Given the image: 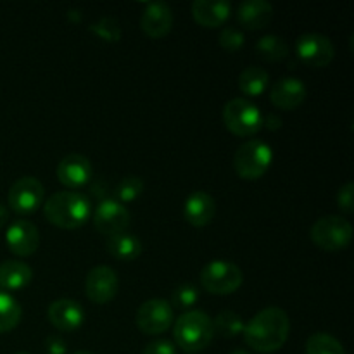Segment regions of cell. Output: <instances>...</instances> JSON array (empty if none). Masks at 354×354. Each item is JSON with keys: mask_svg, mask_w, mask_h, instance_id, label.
I'll list each match as a JSON object with an SVG mask.
<instances>
[{"mask_svg": "<svg viewBox=\"0 0 354 354\" xmlns=\"http://www.w3.org/2000/svg\"><path fill=\"white\" fill-rule=\"evenodd\" d=\"M289 315L277 306L258 311L244 325V339L249 348L258 353H275L289 339Z\"/></svg>", "mask_w": 354, "mask_h": 354, "instance_id": "6da1fadb", "label": "cell"}, {"mask_svg": "<svg viewBox=\"0 0 354 354\" xmlns=\"http://www.w3.org/2000/svg\"><path fill=\"white\" fill-rule=\"evenodd\" d=\"M45 218L52 225L66 230L83 227L92 216V203L88 197L76 190H61L52 194L44 206Z\"/></svg>", "mask_w": 354, "mask_h": 354, "instance_id": "7a4b0ae2", "label": "cell"}, {"mask_svg": "<svg viewBox=\"0 0 354 354\" xmlns=\"http://www.w3.org/2000/svg\"><path fill=\"white\" fill-rule=\"evenodd\" d=\"M175 342L185 353H199L211 344L214 337L213 318L201 310H189L176 318Z\"/></svg>", "mask_w": 354, "mask_h": 354, "instance_id": "3957f363", "label": "cell"}, {"mask_svg": "<svg viewBox=\"0 0 354 354\" xmlns=\"http://www.w3.org/2000/svg\"><path fill=\"white\" fill-rule=\"evenodd\" d=\"M273 161L272 145L259 138H251L239 145L234 156V168L244 180H258L265 175Z\"/></svg>", "mask_w": 354, "mask_h": 354, "instance_id": "277c9868", "label": "cell"}, {"mask_svg": "<svg viewBox=\"0 0 354 354\" xmlns=\"http://www.w3.org/2000/svg\"><path fill=\"white\" fill-rule=\"evenodd\" d=\"M310 237L324 251H342L353 241V225L337 214H327L315 221L310 230Z\"/></svg>", "mask_w": 354, "mask_h": 354, "instance_id": "5b68a950", "label": "cell"}, {"mask_svg": "<svg viewBox=\"0 0 354 354\" xmlns=\"http://www.w3.org/2000/svg\"><path fill=\"white\" fill-rule=\"evenodd\" d=\"M225 127L239 137H249L261 130L263 113L252 100L235 97L223 107Z\"/></svg>", "mask_w": 354, "mask_h": 354, "instance_id": "8992f818", "label": "cell"}, {"mask_svg": "<svg viewBox=\"0 0 354 354\" xmlns=\"http://www.w3.org/2000/svg\"><path fill=\"white\" fill-rule=\"evenodd\" d=\"M244 282L241 268L227 259H213L201 270V283L209 294L227 296L235 292Z\"/></svg>", "mask_w": 354, "mask_h": 354, "instance_id": "52a82bcc", "label": "cell"}, {"mask_svg": "<svg viewBox=\"0 0 354 354\" xmlns=\"http://www.w3.org/2000/svg\"><path fill=\"white\" fill-rule=\"evenodd\" d=\"M175 320L173 306L166 299H149L137 310V327L147 335H159L168 330Z\"/></svg>", "mask_w": 354, "mask_h": 354, "instance_id": "ba28073f", "label": "cell"}, {"mask_svg": "<svg viewBox=\"0 0 354 354\" xmlns=\"http://www.w3.org/2000/svg\"><path fill=\"white\" fill-rule=\"evenodd\" d=\"M44 196L45 189L40 180L35 178V176H23L10 185L7 201H9V207L14 213L30 214L40 207Z\"/></svg>", "mask_w": 354, "mask_h": 354, "instance_id": "9c48e42d", "label": "cell"}, {"mask_svg": "<svg viewBox=\"0 0 354 354\" xmlns=\"http://www.w3.org/2000/svg\"><path fill=\"white\" fill-rule=\"evenodd\" d=\"M297 57L308 66L313 68H324L330 64L335 55V47L328 37L322 33H303L296 40Z\"/></svg>", "mask_w": 354, "mask_h": 354, "instance_id": "30bf717a", "label": "cell"}, {"mask_svg": "<svg viewBox=\"0 0 354 354\" xmlns=\"http://www.w3.org/2000/svg\"><path fill=\"white\" fill-rule=\"evenodd\" d=\"M92 220L100 234L111 237V235L127 232V228L130 227L131 214L128 207L118 203L116 199H104L93 209Z\"/></svg>", "mask_w": 354, "mask_h": 354, "instance_id": "8fae6325", "label": "cell"}, {"mask_svg": "<svg viewBox=\"0 0 354 354\" xmlns=\"http://www.w3.org/2000/svg\"><path fill=\"white\" fill-rule=\"evenodd\" d=\"M120 289V279L111 266L99 265L86 275V297L95 304H106L114 299Z\"/></svg>", "mask_w": 354, "mask_h": 354, "instance_id": "7c38bea8", "label": "cell"}, {"mask_svg": "<svg viewBox=\"0 0 354 354\" xmlns=\"http://www.w3.org/2000/svg\"><path fill=\"white\" fill-rule=\"evenodd\" d=\"M6 242L10 252L21 258L31 256L40 244V234L37 225L28 220H16L6 232Z\"/></svg>", "mask_w": 354, "mask_h": 354, "instance_id": "4fadbf2b", "label": "cell"}, {"mask_svg": "<svg viewBox=\"0 0 354 354\" xmlns=\"http://www.w3.org/2000/svg\"><path fill=\"white\" fill-rule=\"evenodd\" d=\"M308 88L303 80L296 76H286L277 80L270 88V102L279 109L292 111L306 100Z\"/></svg>", "mask_w": 354, "mask_h": 354, "instance_id": "5bb4252c", "label": "cell"}, {"mask_svg": "<svg viewBox=\"0 0 354 354\" xmlns=\"http://www.w3.org/2000/svg\"><path fill=\"white\" fill-rule=\"evenodd\" d=\"M92 162L88 158L78 152L64 156L57 165V178L62 185L69 189H78L86 185L92 178Z\"/></svg>", "mask_w": 354, "mask_h": 354, "instance_id": "9a60e30c", "label": "cell"}, {"mask_svg": "<svg viewBox=\"0 0 354 354\" xmlns=\"http://www.w3.org/2000/svg\"><path fill=\"white\" fill-rule=\"evenodd\" d=\"M173 10L162 0H154V2L145 3L142 10L140 26L145 35L152 38H161L169 33L173 26Z\"/></svg>", "mask_w": 354, "mask_h": 354, "instance_id": "2e32d148", "label": "cell"}, {"mask_svg": "<svg viewBox=\"0 0 354 354\" xmlns=\"http://www.w3.org/2000/svg\"><path fill=\"white\" fill-rule=\"evenodd\" d=\"M48 322L61 332H75L85 320V311L82 304L73 299H57L50 303L47 310Z\"/></svg>", "mask_w": 354, "mask_h": 354, "instance_id": "e0dca14e", "label": "cell"}, {"mask_svg": "<svg viewBox=\"0 0 354 354\" xmlns=\"http://www.w3.org/2000/svg\"><path fill=\"white\" fill-rule=\"evenodd\" d=\"M183 216L194 227H206L216 216V203L207 192L196 190L185 199Z\"/></svg>", "mask_w": 354, "mask_h": 354, "instance_id": "ac0fdd59", "label": "cell"}, {"mask_svg": "<svg viewBox=\"0 0 354 354\" xmlns=\"http://www.w3.org/2000/svg\"><path fill=\"white\" fill-rule=\"evenodd\" d=\"M232 3L227 0H196L192 3V16L201 26L216 28L230 17Z\"/></svg>", "mask_w": 354, "mask_h": 354, "instance_id": "d6986e66", "label": "cell"}, {"mask_svg": "<svg viewBox=\"0 0 354 354\" xmlns=\"http://www.w3.org/2000/svg\"><path fill=\"white\" fill-rule=\"evenodd\" d=\"M273 6L266 0H245L237 9V21L248 30H261L272 21Z\"/></svg>", "mask_w": 354, "mask_h": 354, "instance_id": "ffe728a7", "label": "cell"}, {"mask_svg": "<svg viewBox=\"0 0 354 354\" xmlns=\"http://www.w3.org/2000/svg\"><path fill=\"white\" fill-rule=\"evenodd\" d=\"M33 279V270L23 261L9 259L0 263V289L2 290H19L26 287Z\"/></svg>", "mask_w": 354, "mask_h": 354, "instance_id": "44dd1931", "label": "cell"}, {"mask_svg": "<svg viewBox=\"0 0 354 354\" xmlns=\"http://www.w3.org/2000/svg\"><path fill=\"white\" fill-rule=\"evenodd\" d=\"M107 252L113 258L120 259V261H133L140 256L142 252V242L137 235L128 234V232H121V234L111 235L106 241Z\"/></svg>", "mask_w": 354, "mask_h": 354, "instance_id": "7402d4cb", "label": "cell"}, {"mask_svg": "<svg viewBox=\"0 0 354 354\" xmlns=\"http://www.w3.org/2000/svg\"><path fill=\"white\" fill-rule=\"evenodd\" d=\"M270 75L259 66H249L239 75V88L248 97H258L268 88Z\"/></svg>", "mask_w": 354, "mask_h": 354, "instance_id": "603a6c76", "label": "cell"}, {"mask_svg": "<svg viewBox=\"0 0 354 354\" xmlns=\"http://www.w3.org/2000/svg\"><path fill=\"white\" fill-rule=\"evenodd\" d=\"M256 52L265 61L277 62L289 55V45L279 35H265L256 41Z\"/></svg>", "mask_w": 354, "mask_h": 354, "instance_id": "cb8c5ba5", "label": "cell"}, {"mask_svg": "<svg viewBox=\"0 0 354 354\" xmlns=\"http://www.w3.org/2000/svg\"><path fill=\"white\" fill-rule=\"evenodd\" d=\"M21 304L9 292L0 289V334L12 330L21 320Z\"/></svg>", "mask_w": 354, "mask_h": 354, "instance_id": "d4e9b609", "label": "cell"}, {"mask_svg": "<svg viewBox=\"0 0 354 354\" xmlns=\"http://www.w3.org/2000/svg\"><path fill=\"white\" fill-rule=\"evenodd\" d=\"M244 322H242L241 315H237L235 311L225 310L218 315L213 320V328L214 334H218L220 337L225 339H234L237 335H241L244 332Z\"/></svg>", "mask_w": 354, "mask_h": 354, "instance_id": "484cf974", "label": "cell"}, {"mask_svg": "<svg viewBox=\"0 0 354 354\" xmlns=\"http://www.w3.org/2000/svg\"><path fill=\"white\" fill-rule=\"evenodd\" d=\"M306 354H346V351L341 341H337L334 335L318 332L308 339Z\"/></svg>", "mask_w": 354, "mask_h": 354, "instance_id": "4316f807", "label": "cell"}, {"mask_svg": "<svg viewBox=\"0 0 354 354\" xmlns=\"http://www.w3.org/2000/svg\"><path fill=\"white\" fill-rule=\"evenodd\" d=\"M142 192H144V180L140 176H124L116 187V201L121 204L133 203Z\"/></svg>", "mask_w": 354, "mask_h": 354, "instance_id": "83f0119b", "label": "cell"}, {"mask_svg": "<svg viewBox=\"0 0 354 354\" xmlns=\"http://www.w3.org/2000/svg\"><path fill=\"white\" fill-rule=\"evenodd\" d=\"M90 30L107 41H118L121 38V26L116 17L113 16H102L90 26Z\"/></svg>", "mask_w": 354, "mask_h": 354, "instance_id": "f1b7e54d", "label": "cell"}, {"mask_svg": "<svg viewBox=\"0 0 354 354\" xmlns=\"http://www.w3.org/2000/svg\"><path fill=\"white\" fill-rule=\"evenodd\" d=\"M199 301V290L192 283H183L178 289H175V292L171 294V306L178 308V310H189L194 304Z\"/></svg>", "mask_w": 354, "mask_h": 354, "instance_id": "f546056e", "label": "cell"}, {"mask_svg": "<svg viewBox=\"0 0 354 354\" xmlns=\"http://www.w3.org/2000/svg\"><path fill=\"white\" fill-rule=\"evenodd\" d=\"M218 41L223 48L227 50H239L242 45L245 44V37L239 28L235 26H227L220 31V37H218Z\"/></svg>", "mask_w": 354, "mask_h": 354, "instance_id": "4dcf8cb0", "label": "cell"}, {"mask_svg": "<svg viewBox=\"0 0 354 354\" xmlns=\"http://www.w3.org/2000/svg\"><path fill=\"white\" fill-rule=\"evenodd\" d=\"M337 204L344 213H353L354 207V183L346 182L337 192Z\"/></svg>", "mask_w": 354, "mask_h": 354, "instance_id": "1f68e13d", "label": "cell"}, {"mask_svg": "<svg viewBox=\"0 0 354 354\" xmlns=\"http://www.w3.org/2000/svg\"><path fill=\"white\" fill-rule=\"evenodd\" d=\"M142 354H176V348L171 341L158 339V341L149 342Z\"/></svg>", "mask_w": 354, "mask_h": 354, "instance_id": "d6a6232c", "label": "cell"}, {"mask_svg": "<svg viewBox=\"0 0 354 354\" xmlns=\"http://www.w3.org/2000/svg\"><path fill=\"white\" fill-rule=\"evenodd\" d=\"M45 349H47L48 354H66L68 346H66V342L59 335H48L45 339Z\"/></svg>", "mask_w": 354, "mask_h": 354, "instance_id": "836d02e7", "label": "cell"}, {"mask_svg": "<svg viewBox=\"0 0 354 354\" xmlns=\"http://www.w3.org/2000/svg\"><path fill=\"white\" fill-rule=\"evenodd\" d=\"M263 124H265L268 130H279L280 127H282V118L277 116V114H266V116H263Z\"/></svg>", "mask_w": 354, "mask_h": 354, "instance_id": "e575fe53", "label": "cell"}, {"mask_svg": "<svg viewBox=\"0 0 354 354\" xmlns=\"http://www.w3.org/2000/svg\"><path fill=\"white\" fill-rule=\"evenodd\" d=\"M9 221V209L3 204H0V228Z\"/></svg>", "mask_w": 354, "mask_h": 354, "instance_id": "d590c367", "label": "cell"}, {"mask_svg": "<svg viewBox=\"0 0 354 354\" xmlns=\"http://www.w3.org/2000/svg\"><path fill=\"white\" fill-rule=\"evenodd\" d=\"M230 354H251V353L244 351V349H235V351H232Z\"/></svg>", "mask_w": 354, "mask_h": 354, "instance_id": "8d00e7d4", "label": "cell"}, {"mask_svg": "<svg viewBox=\"0 0 354 354\" xmlns=\"http://www.w3.org/2000/svg\"><path fill=\"white\" fill-rule=\"evenodd\" d=\"M73 354H95V353H92V351H76V353H73Z\"/></svg>", "mask_w": 354, "mask_h": 354, "instance_id": "74e56055", "label": "cell"}, {"mask_svg": "<svg viewBox=\"0 0 354 354\" xmlns=\"http://www.w3.org/2000/svg\"><path fill=\"white\" fill-rule=\"evenodd\" d=\"M16 354H30V353H16Z\"/></svg>", "mask_w": 354, "mask_h": 354, "instance_id": "f35d334b", "label": "cell"}]
</instances>
